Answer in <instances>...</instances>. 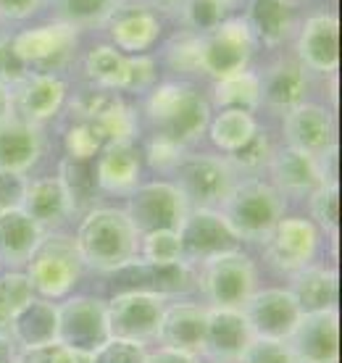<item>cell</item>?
<instances>
[{
  "mask_svg": "<svg viewBox=\"0 0 342 363\" xmlns=\"http://www.w3.org/2000/svg\"><path fill=\"white\" fill-rule=\"evenodd\" d=\"M84 269L109 274L135 261L140 253V235L121 208L98 206L84 213L74 235Z\"/></svg>",
  "mask_w": 342,
  "mask_h": 363,
  "instance_id": "6da1fadb",
  "label": "cell"
},
{
  "mask_svg": "<svg viewBox=\"0 0 342 363\" xmlns=\"http://www.w3.org/2000/svg\"><path fill=\"white\" fill-rule=\"evenodd\" d=\"M145 118L153 124V132L187 147L206 135L211 103L189 84L163 82L145 95Z\"/></svg>",
  "mask_w": 342,
  "mask_h": 363,
  "instance_id": "7a4b0ae2",
  "label": "cell"
},
{
  "mask_svg": "<svg viewBox=\"0 0 342 363\" xmlns=\"http://www.w3.org/2000/svg\"><path fill=\"white\" fill-rule=\"evenodd\" d=\"M219 211L240 242H263L285 218V195H280L269 182L245 179L234 184Z\"/></svg>",
  "mask_w": 342,
  "mask_h": 363,
  "instance_id": "3957f363",
  "label": "cell"
},
{
  "mask_svg": "<svg viewBox=\"0 0 342 363\" xmlns=\"http://www.w3.org/2000/svg\"><path fill=\"white\" fill-rule=\"evenodd\" d=\"M24 266L35 295L45 300L69 298L84 274L74 237L61 232H45Z\"/></svg>",
  "mask_w": 342,
  "mask_h": 363,
  "instance_id": "277c9868",
  "label": "cell"
},
{
  "mask_svg": "<svg viewBox=\"0 0 342 363\" xmlns=\"http://www.w3.org/2000/svg\"><path fill=\"white\" fill-rule=\"evenodd\" d=\"M121 211L132 221L137 235L177 232L187 216L189 203L174 182L153 179L140 182L135 190L126 195V206Z\"/></svg>",
  "mask_w": 342,
  "mask_h": 363,
  "instance_id": "5b68a950",
  "label": "cell"
},
{
  "mask_svg": "<svg viewBox=\"0 0 342 363\" xmlns=\"http://www.w3.org/2000/svg\"><path fill=\"white\" fill-rule=\"evenodd\" d=\"M195 287H200L211 308H243L253 292L258 290L255 264L243 250L216 255L200 264V274H195Z\"/></svg>",
  "mask_w": 342,
  "mask_h": 363,
  "instance_id": "8992f818",
  "label": "cell"
},
{
  "mask_svg": "<svg viewBox=\"0 0 342 363\" xmlns=\"http://www.w3.org/2000/svg\"><path fill=\"white\" fill-rule=\"evenodd\" d=\"M106 284H109L111 295L143 292V295H155L161 300H174L184 298L195 290V269L184 261L150 264V261L135 258V261L106 274Z\"/></svg>",
  "mask_w": 342,
  "mask_h": 363,
  "instance_id": "52a82bcc",
  "label": "cell"
},
{
  "mask_svg": "<svg viewBox=\"0 0 342 363\" xmlns=\"http://www.w3.org/2000/svg\"><path fill=\"white\" fill-rule=\"evenodd\" d=\"M174 184L187 198L189 208H219L237 184V174L224 155L184 153L174 169Z\"/></svg>",
  "mask_w": 342,
  "mask_h": 363,
  "instance_id": "ba28073f",
  "label": "cell"
},
{
  "mask_svg": "<svg viewBox=\"0 0 342 363\" xmlns=\"http://www.w3.org/2000/svg\"><path fill=\"white\" fill-rule=\"evenodd\" d=\"M79 29L66 21H50L43 27L21 29L11 37V48L18 61L35 74H55V69L69 64L74 48H77Z\"/></svg>",
  "mask_w": 342,
  "mask_h": 363,
  "instance_id": "9c48e42d",
  "label": "cell"
},
{
  "mask_svg": "<svg viewBox=\"0 0 342 363\" xmlns=\"http://www.w3.org/2000/svg\"><path fill=\"white\" fill-rule=\"evenodd\" d=\"M321 247V232L311 218L285 216L263 240V255L282 274H297L314 266Z\"/></svg>",
  "mask_w": 342,
  "mask_h": 363,
  "instance_id": "30bf717a",
  "label": "cell"
},
{
  "mask_svg": "<svg viewBox=\"0 0 342 363\" xmlns=\"http://www.w3.org/2000/svg\"><path fill=\"white\" fill-rule=\"evenodd\" d=\"M177 235L182 242V258L189 266L206 264L232 250H243L240 237L234 235L219 208H189Z\"/></svg>",
  "mask_w": 342,
  "mask_h": 363,
  "instance_id": "8fae6325",
  "label": "cell"
},
{
  "mask_svg": "<svg viewBox=\"0 0 342 363\" xmlns=\"http://www.w3.org/2000/svg\"><path fill=\"white\" fill-rule=\"evenodd\" d=\"M58 316V337L55 345L95 353L106 340V300L95 295H69L55 306Z\"/></svg>",
  "mask_w": 342,
  "mask_h": 363,
  "instance_id": "7c38bea8",
  "label": "cell"
},
{
  "mask_svg": "<svg viewBox=\"0 0 342 363\" xmlns=\"http://www.w3.org/2000/svg\"><path fill=\"white\" fill-rule=\"evenodd\" d=\"M166 300L143 292H118L106 300V329L114 340L148 345L158 335Z\"/></svg>",
  "mask_w": 342,
  "mask_h": 363,
  "instance_id": "4fadbf2b",
  "label": "cell"
},
{
  "mask_svg": "<svg viewBox=\"0 0 342 363\" xmlns=\"http://www.w3.org/2000/svg\"><path fill=\"white\" fill-rule=\"evenodd\" d=\"M255 50V40L243 18H226L221 27L200 37V72L224 79L229 74L245 72Z\"/></svg>",
  "mask_w": 342,
  "mask_h": 363,
  "instance_id": "5bb4252c",
  "label": "cell"
},
{
  "mask_svg": "<svg viewBox=\"0 0 342 363\" xmlns=\"http://www.w3.org/2000/svg\"><path fill=\"white\" fill-rule=\"evenodd\" d=\"M245 321L250 327V335L258 340H282L287 342L289 335L295 332L297 321L303 311L297 306L289 290L269 287V290H255L250 300L243 306Z\"/></svg>",
  "mask_w": 342,
  "mask_h": 363,
  "instance_id": "9a60e30c",
  "label": "cell"
},
{
  "mask_svg": "<svg viewBox=\"0 0 342 363\" xmlns=\"http://www.w3.org/2000/svg\"><path fill=\"white\" fill-rule=\"evenodd\" d=\"M297 363H337L340 358V316L337 308L303 313L287 340Z\"/></svg>",
  "mask_w": 342,
  "mask_h": 363,
  "instance_id": "2e32d148",
  "label": "cell"
},
{
  "mask_svg": "<svg viewBox=\"0 0 342 363\" xmlns=\"http://www.w3.org/2000/svg\"><path fill=\"white\" fill-rule=\"evenodd\" d=\"M11 92H13V116L24 118L35 127L55 118L66 106V82L58 74L32 72Z\"/></svg>",
  "mask_w": 342,
  "mask_h": 363,
  "instance_id": "e0dca14e",
  "label": "cell"
},
{
  "mask_svg": "<svg viewBox=\"0 0 342 363\" xmlns=\"http://www.w3.org/2000/svg\"><path fill=\"white\" fill-rule=\"evenodd\" d=\"M282 132H285L287 147H295L314 158H319L334 145V118L319 103H300L292 111H287Z\"/></svg>",
  "mask_w": 342,
  "mask_h": 363,
  "instance_id": "ac0fdd59",
  "label": "cell"
},
{
  "mask_svg": "<svg viewBox=\"0 0 342 363\" xmlns=\"http://www.w3.org/2000/svg\"><path fill=\"white\" fill-rule=\"evenodd\" d=\"M250 327L243 308H211L206 316V335L200 353L214 363H234L250 345Z\"/></svg>",
  "mask_w": 342,
  "mask_h": 363,
  "instance_id": "d6986e66",
  "label": "cell"
},
{
  "mask_svg": "<svg viewBox=\"0 0 342 363\" xmlns=\"http://www.w3.org/2000/svg\"><path fill=\"white\" fill-rule=\"evenodd\" d=\"M297 64L306 72L316 74H334L340 50H337V16L319 11L308 18L300 37H297Z\"/></svg>",
  "mask_w": 342,
  "mask_h": 363,
  "instance_id": "ffe728a7",
  "label": "cell"
},
{
  "mask_svg": "<svg viewBox=\"0 0 342 363\" xmlns=\"http://www.w3.org/2000/svg\"><path fill=\"white\" fill-rule=\"evenodd\" d=\"M206 316L208 306H200V303H171V306L166 303L155 340L161 342V347L200 355L203 335H206Z\"/></svg>",
  "mask_w": 342,
  "mask_h": 363,
  "instance_id": "44dd1931",
  "label": "cell"
},
{
  "mask_svg": "<svg viewBox=\"0 0 342 363\" xmlns=\"http://www.w3.org/2000/svg\"><path fill=\"white\" fill-rule=\"evenodd\" d=\"M92 166H95V184L100 192L129 195L140 184L143 153L137 143H109Z\"/></svg>",
  "mask_w": 342,
  "mask_h": 363,
  "instance_id": "7402d4cb",
  "label": "cell"
},
{
  "mask_svg": "<svg viewBox=\"0 0 342 363\" xmlns=\"http://www.w3.org/2000/svg\"><path fill=\"white\" fill-rule=\"evenodd\" d=\"M21 211L45 232H55L77 208L61 177H40V179L27 182Z\"/></svg>",
  "mask_w": 342,
  "mask_h": 363,
  "instance_id": "603a6c76",
  "label": "cell"
},
{
  "mask_svg": "<svg viewBox=\"0 0 342 363\" xmlns=\"http://www.w3.org/2000/svg\"><path fill=\"white\" fill-rule=\"evenodd\" d=\"M271 187L280 195L308 198L316 187H321V172L314 155L300 153L295 147H277L269 161Z\"/></svg>",
  "mask_w": 342,
  "mask_h": 363,
  "instance_id": "cb8c5ba5",
  "label": "cell"
},
{
  "mask_svg": "<svg viewBox=\"0 0 342 363\" xmlns=\"http://www.w3.org/2000/svg\"><path fill=\"white\" fill-rule=\"evenodd\" d=\"M43 150L45 140L40 127L18 116H11L0 124V172L27 174L40 161Z\"/></svg>",
  "mask_w": 342,
  "mask_h": 363,
  "instance_id": "d4e9b609",
  "label": "cell"
},
{
  "mask_svg": "<svg viewBox=\"0 0 342 363\" xmlns=\"http://www.w3.org/2000/svg\"><path fill=\"white\" fill-rule=\"evenodd\" d=\"M261 77V106L274 113H287L295 106L306 103L308 95V72L297 61H280L269 66Z\"/></svg>",
  "mask_w": 342,
  "mask_h": 363,
  "instance_id": "484cf974",
  "label": "cell"
},
{
  "mask_svg": "<svg viewBox=\"0 0 342 363\" xmlns=\"http://www.w3.org/2000/svg\"><path fill=\"white\" fill-rule=\"evenodd\" d=\"M11 342L16 350H35V347L55 345L58 337V316H55V303L45 298H32L11 318L9 327Z\"/></svg>",
  "mask_w": 342,
  "mask_h": 363,
  "instance_id": "4316f807",
  "label": "cell"
},
{
  "mask_svg": "<svg viewBox=\"0 0 342 363\" xmlns=\"http://www.w3.org/2000/svg\"><path fill=\"white\" fill-rule=\"evenodd\" d=\"M109 32L116 50L129 55H145V50H150L161 37V18L150 9L116 11L109 18Z\"/></svg>",
  "mask_w": 342,
  "mask_h": 363,
  "instance_id": "83f0119b",
  "label": "cell"
},
{
  "mask_svg": "<svg viewBox=\"0 0 342 363\" xmlns=\"http://www.w3.org/2000/svg\"><path fill=\"white\" fill-rule=\"evenodd\" d=\"M243 21L255 45L261 43L266 48H277L292 32L295 9H292V0H248Z\"/></svg>",
  "mask_w": 342,
  "mask_h": 363,
  "instance_id": "f1b7e54d",
  "label": "cell"
},
{
  "mask_svg": "<svg viewBox=\"0 0 342 363\" xmlns=\"http://www.w3.org/2000/svg\"><path fill=\"white\" fill-rule=\"evenodd\" d=\"M43 235L45 229L35 224L21 208L0 211V264L24 266Z\"/></svg>",
  "mask_w": 342,
  "mask_h": 363,
  "instance_id": "f546056e",
  "label": "cell"
},
{
  "mask_svg": "<svg viewBox=\"0 0 342 363\" xmlns=\"http://www.w3.org/2000/svg\"><path fill=\"white\" fill-rule=\"evenodd\" d=\"M289 292L297 300L303 313L337 308V274L326 266H308L303 272L292 274Z\"/></svg>",
  "mask_w": 342,
  "mask_h": 363,
  "instance_id": "4dcf8cb0",
  "label": "cell"
},
{
  "mask_svg": "<svg viewBox=\"0 0 342 363\" xmlns=\"http://www.w3.org/2000/svg\"><path fill=\"white\" fill-rule=\"evenodd\" d=\"M211 103L219 111L234 108L253 113L261 106V77L245 69V72L229 74L224 79H216L214 90H211Z\"/></svg>",
  "mask_w": 342,
  "mask_h": 363,
  "instance_id": "1f68e13d",
  "label": "cell"
},
{
  "mask_svg": "<svg viewBox=\"0 0 342 363\" xmlns=\"http://www.w3.org/2000/svg\"><path fill=\"white\" fill-rule=\"evenodd\" d=\"M206 132H208V137H211V143H214L221 153L232 155L234 150H240V147L258 132V121H255V116L248 113V111L226 108V111H219L216 116H211Z\"/></svg>",
  "mask_w": 342,
  "mask_h": 363,
  "instance_id": "d6a6232c",
  "label": "cell"
},
{
  "mask_svg": "<svg viewBox=\"0 0 342 363\" xmlns=\"http://www.w3.org/2000/svg\"><path fill=\"white\" fill-rule=\"evenodd\" d=\"M126 74V55L114 45H98L84 55V77L100 90H121Z\"/></svg>",
  "mask_w": 342,
  "mask_h": 363,
  "instance_id": "836d02e7",
  "label": "cell"
},
{
  "mask_svg": "<svg viewBox=\"0 0 342 363\" xmlns=\"http://www.w3.org/2000/svg\"><path fill=\"white\" fill-rule=\"evenodd\" d=\"M90 121H95V127L100 129L106 145L109 143H137V135H140V116H137V111L126 100L118 98V95Z\"/></svg>",
  "mask_w": 342,
  "mask_h": 363,
  "instance_id": "e575fe53",
  "label": "cell"
},
{
  "mask_svg": "<svg viewBox=\"0 0 342 363\" xmlns=\"http://www.w3.org/2000/svg\"><path fill=\"white\" fill-rule=\"evenodd\" d=\"M121 9V0H55L58 21L72 27H98Z\"/></svg>",
  "mask_w": 342,
  "mask_h": 363,
  "instance_id": "d590c367",
  "label": "cell"
},
{
  "mask_svg": "<svg viewBox=\"0 0 342 363\" xmlns=\"http://www.w3.org/2000/svg\"><path fill=\"white\" fill-rule=\"evenodd\" d=\"M232 13V0H184L182 18L187 24V32L192 35H208L216 27H221Z\"/></svg>",
  "mask_w": 342,
  "mask_h": 363,
  "instance_id": "8d00e7d4",
  "label": "cell"
},
{
  "mask_svg": "<svg viewBox=\"0 0 342 363\" xmlns=\"http://www.w3.org/2000/svg\"><path fill=\"white\" fill-rule=\"evenodd\" d=\"M63 147H66V158L72 161H95L100 150L106 147V140L95 127V121L77 118L63 135Z\"/></svg>",
  "mask_w": 342,
  "mask_h": 363,
  "instance_id": "74e56055",
  "label": "cell"
},
{
  "mask_svg": "<svg viewBox=\"0 0 342 363\" xmlns=\"http://www.w3.org/2000/svg\"><path fill=\"white\" fill-rule=\"evenodd\" d=\"M274 150H277V147L271 143V137L266 135L263 129H258L240 150H234L232 155H224V158L229 161L234 174H258V172H263V169H269V161H271V155H274Z\"/></svg>",
  "mask_w": 342,
  "mask_h": 363,
  "instance_id": "f35d334b",
  "label": "cell"
},
{
  "mask_svg": "<svg viewBox=\"0 0 342 363\" xmlns=\"http://www.w3.org/2000/svg\"><path fill=\"white\" fill-rule=\"evenodd\" d=\"M308 208L311 221L321 235H337V221H340V190L337 184H321L308 195Z\"/></svg>",
  "mask_w": 342,
  "mask_h": 363,
  "instance_id": "ab89813d",
  "label": "cell"
},
{
  "mask_svg": "<svg viewBox=\"0 0 342 363\" xmlns=\"http://www.w3.org/2000/svg\"><path fill=\"white\" fill-rule=\"evenodd\" d=\"M137 258L150 264H177L182 258V242L177 232H150L140 235V253ZM187 264V261H184Z\"/></svg>",
  "mask_w": 342,
  "mask_h": 363,
  "instance_id": "60d3db41",
  "label": "cell"
},
{
  "mask_svg": "<svg viewBox=\"0 0 342 363\" xmlns=\"http://www.w3.org/2000/svg\"><path fill=\"white\" fill-rule=\"evenodd\" d=\"M163 53H166L169 69H174V72L180 74L200 72V35L180 32L177 37H171Z\"/></svg>",
  "mask_w": 342,
  "mask_h": 363,
  "instance_id": "b9f144b4",
  "label": "cell"
},
{
  "mask_svg": "<svg viewBox=\"0 0 342 363\" xmlns=\"http://www.w3.org/2000/svg\"><path fill=\"white\" fill-rule=\"evenodd\" d=\"M61 182L66 184V190L74 200V208H79L84 200L90 198L92 190H98L95 184V166H90V161H72L63 158L61 164Z\"/></svg>",
  "mask_w": 342,
  "mask_h": 363,
  "instance_id": "7bdbcfd3",
  "label": "cell"
},
{
  "mask_svg": "<svg viewBox=\"0 0 342 363\" xmlns=\"http://www.w3.org/2000/svg\"><path fill=\"white\" fill-rule=\"evenodd\" d=\"M184 153H187V147H182L180 143H174L169 137L153 132V135L148 137V143H145L143 158H148V164L153 166L155 172L174 174V169H177L180 161L184 158Z\"/></svg>",
  "mask_w": 342,
  "mask_h": 363,
  "instance_id": "ee69618b",
  "label": "cell"
},
{
  "mask_svg": "<svg viewBox=\"0 0 342 363\" xmlns=\"http://www.w3.org/2000/svg\"><path fill=\"white\" fill-rule=\"evenodd\" d=\"M158 82V66L150 55H126V74H124V92L148 95Z\"/></svg>",
  "mask_w": 342,
  "mask_h": 363,
  "instance_id": "f6af8a7d",
  "label": "cell"
},
{
  "mask_svg": "<svg viewBox=\"0 0 342 363\" xmlns=\"http://www.w3.org/2000/svg\"><path fill=\"white\" fill-rule=\"evenodd\" d=\"M234 363H297L295 353L282 340H258L253 337L250 345L245 347L243 355Z\"/></svg>",
  "mask_w": 342,
  "mask_h": 363,
  "instance_id": "bcb514c9",
  "label": "cell"
},
{
  "mask_svg": "<svg viewBox=\"0 0 342 363\" xmlns=\"http://www.w3.org/2000/svg\"><path fill=\"white\" fill-rule=\"evenodd\" d=\"M145 345L129 342V340H114L109 337L103 345L92 353V363H145Z\"/></svg>",
  "mask_w": 342,
  "mask_h": 363,
  "instance_id": "7dc6e473",
  "label": "cell"
},
{
  "mask_svg": "<svg viewBox=\"0 0 342 363\" xmlns=\"http://www.w3.org/2000/svg\"><path fill=\"white\" fill-rule=\"evenodd\" d=\"M29 74L32 72L13 53L11 40H0V84H6L9 90H13V87H18V84L27 79Z\"/></svg>",
  "mask_w": 342,
  "mask_h": 363,
  "instance_id": "c3c4849f",
  "label": "cell"
},
{
  "mask_svg": "<svg viewBox=\"0 0 342 363\" xmlns=\"http://www.w3.org/2000/svg\"><path fill=\"white\" fill-rule=\"evenodd\" d=\"M27 174L0 172V211L21 208V200L27 192Z\"/></svg>",
  "mask_w": 342,
  "mask_h": 363,
  "instance_id": "681fc988",
  "label": "cell"
},
{
  "mask_svg": "<svg viewBox=\"0 0 342 363\" xmlns=\"http://www.w3.org/2000/svg\"><path fill=\"white\" fill-rule=\"evenodd\" d=\"M43 6V0H0V18H27Z\"/></svg>",
  "mask_w": 342,
  "mask_h": 363,
  "instance_id": "f907efd6",
  "label": "cell"
},
{
  "mask_svg": "<svg viewBox=\"0 0 342 363\" xmlns=\"http://www.w3.org/2000/svg\"><path fill=\"white\" fill-rule=\"evenodd\" d=\"M145 363H200V361H198V355L171 350V347H158V350L145 355Z\"/></svg>",
  "mask_w": 342,
  "mask_h": 363,
  "instance_id": "816d5d0a",
  "label": "cell"
},
{
  "mask_svg": "<svg viewBox=\"0 0 342 363\" xmlns=\"http://www.w3.org/2000/svg\"><path fill=\"white\" fill-rule=\"evenodd\" d=\"M50 363H92V353L74 350V347L53 345V350H50Z\"/></svg>",
  "mask_w": 342,
  "mask_h": 363,
  "instance_id": "f5cc1de1",
  "label": "cell"
},
{
  "mask_svg": "<svg viewBox=\"0 0 342 363\" xmlns=\"http://www.w3.org/2000/svg\"><path fill=\"white\" fill-rule=\"evenodd\" d=\"M11 116H13V92L6 84H0V124L9 121Z\"/></svg>",
  "mask_w": 342,
  "mask_h": 363,
  "instance_id": "db71d44e",
  "label": "cell"
},
{
  "mask_svg": "<svg viewBox=\"0 0 342 363\" xmlns=\"http://www.w3.org/2000/svg\"><path fill=\"white\" fill-rule=\"evenodd\" d=\"M16 345L9 335H0V363H16Z\"/></svg>",
  "mask_w": 342,
  "mask_h": 363,
  "instance_id": "11a10c76",
  "label": "cell"
},
{
  "mask_svg": "<svg viewBox=\"0 0 342 363\" xmlns=\"http://www.w3.org/2000/svg\"><path fill=\"white\" fill-rule=\"evenodd\" d=\"M16 316V311L11 308L6 298L0 295V335H9V327H11V318Z\"/></svg>",
  "mask_w": 342,
  "mask_h": 363,
  "instance_id": "9f6ffc18",
  "label": "cell"
},
{
  "mask_svg": "<svg viewBox=\"0 0 342 363\" xmlns=\"http://www.w3.org/2000/svg\"><path fill=\"white\" fill-rule=\"evenodd\" d=\"M292 3H295V0H292Z\"/></svg>",
  "mask_w": 342,
  "mask_h": 363,
  "instance_id": "6f0895ef",
  "label": "cell"
}]
</instances>
